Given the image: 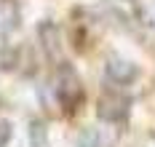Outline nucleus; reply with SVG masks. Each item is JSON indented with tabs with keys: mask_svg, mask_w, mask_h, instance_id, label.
Instances as JSON below:
<instances>
[{
	"mask_svg": "<svg viewBox=\"0 0 155 147\" xmlns=\"http://www.w3.org/2000/svg\"><path fill=\"white\" fill-rule=\"evenodd\" d=\"M56 96L62 102V107L75 110L83 99V88H80V78L67 62H59V72H56Z\"/></svg>",
	"mask_w": 155,
	"mask_h": 147,
	"instance_id": "f257e3e1",
	"label": "nucleus"
},
{
	"mask_svg": "<svg viewBox=\"0 0 155 147\" xmlns=\"http://www.w3.org/2000/svg\"><path fill=\"white\" fill-rule=\"evenodd\" d=\"M126 113H128V99H123L120 94H104L99 99V104H96V115L102 120H107V123L123 120Z\"/></svg>",
	"mask_w": 155,
	"mask_h": 147,
	"instance_id": "f03ea898",
	"label": "nucleus"
},
{
	"mask_svg": "<svg viewBox=\"0 0 155 147\" xmlns=\"http://www.w3.org/2000/svg\"><path fill=\"white\" fill-rule=\"evenodd\" d=\"M38 35H40V43L46 48V56L51 62H62V38H59V30L54 21H40L38 27Z\"/></svg>",
	"mask_w": 155,
	"mask_h": 147,
	"instance_id": "7ed1b4c3",
	"label": "nucleus"
},
{
	"mask_svg": "<svg viewBox=\"0 0 155 147\" xmlns=\"http://www.w3.org/2000/svg\"><path fill=\"white\" fill-rule=\"evenodd\" d=\"M107 78L112 83H118V86H128L137 78V64L123 59V56H110L107 59Z\"/></svg>",
	"mask_w": 155,
	"mask_h": 147,
	"instance_id": "20e7f679",
	"label": "nucleus"
},
{
	"mask_svg": "<svg viewBox=\"0 0 155 147\" xmlns=\"http://www.w3.org/2000/svg\"><path fill=\"white\" fill-rule=\"evenodd\" d=\"M112 5H115V14H118V19L123 21L126 27L142 24V19H144V11L137 5V0H112Z\"/></svg>",
	"mask_w": 155,
	"mask_h": 147,
	"instance_id": "39448f33",
	"label": "nucleus"
},
{
	"mask_svg": "<svg viewBox=\"0 0 155 147\" xmlns=\"http://www.w3.org/2000/svg\"><path fill=\"white\" fill-rule=\"evenodd\" d=\"M30 145L32 147H48V131L40 120L30 123Z\"/></svg>",
	"mask_w": 155,
	"mask_h": 147,
	"instance_id": "423d86ee",
	"label": "nucleus"
},
{
	"mask_svg": "<svg viewBox=\"0 0 155 147\" xmlns=\"http://www.w3.org/2000/svg\"><path fill=\"white\" fill-rule=\"evenodd\" d=\"M78 145H80V147H107V142L102 139V134H99L96 129H86L83 134H80Z\"/></svg>",
	"mask_w": 155,
	"mask_h": 147,
	"instance_id": "0eeeda50",
	"label": "nucleus"
},
{
	"mask_svg": "<svg viewBox=\"0 0 155 147\" xmlns=\"http://www.w3.org/2000/svg\"><path fill=\"white\" fill-rule=\"evenodd\" d=\"M11 136H14V126L8 123V120H0V147H5L11 142Z\"/></svg>",
	"mask_w": 155,
	"mask_h": 147,
	"instance_id": "6e6552de",
	"label": "nucleus"
}]
</instances>
